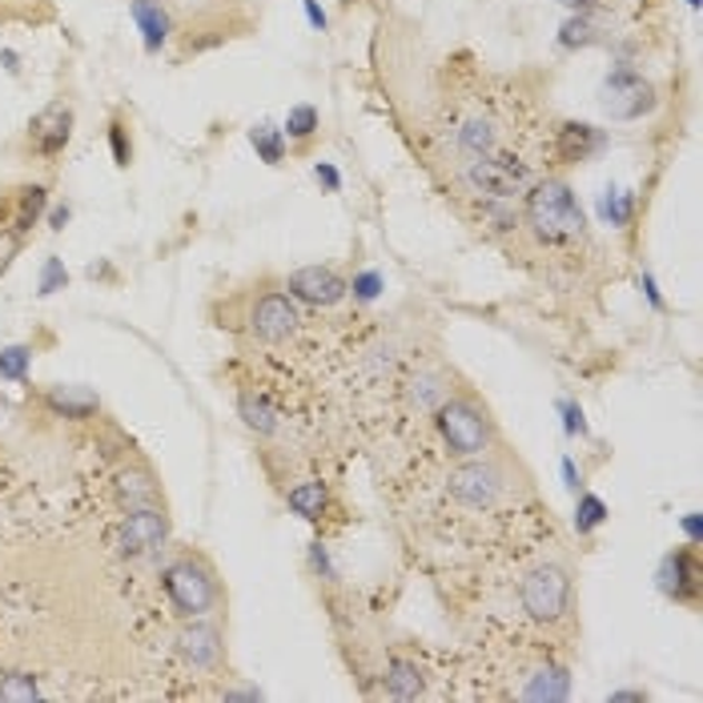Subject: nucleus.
<instances>
[{"label": "nucleus", "mask_w": 703, "mask_h": 703, "mask_svg": "<svg viewBox=\"0 0 703 703\" xmlns=\"http://www.w3.org/2000/svg\"><path fill=\"white\" fill-rule=\"evenodd\" d=\"M37 350L29 342H12V347H0V379L4 382H24L29 379V366Z\"/></svg>", "instance_id": "nucleus-29"}, {"label": "nucleus", "mask_w": 703, "mask_h": 703, "mask_svg": "<svg viewBox=\"0 0 703 703\" xmlns=\"http://www.w3.org/2000/svg\"><path fill=\"white\" fill-rule=\"evenodd\" d=\"M599 106H603L607 117H615V121H640L643 113L655 109V89H651V81H643V73H635L627 61H620L607 73V81H603Z\"/></svg>", "instance_id": "nucleus-7"}, {"label": "nucleus", "mask_w": 703, "mask_h": 703, "mask_svg": "<svg viewBox=\"0 0 703 703\" xmlns=\"http://www.w3.org/2000/svg\"><path fill=\"white\" fill-rule=\"evenodd\" d=\"M129 17H133L137 32H141V44L145 53H161L173 32V17L161 0H129Z\"/></svg>", "instance_id": "nucleus-15"}, {"label": "nucleus", "mask_w": 703, "mask_h": 703, "mask_svg": "<svg viewBox=\"0 0 703 703\" xmlns=\"http://www.w3.org/2000/svg\"><path fill=\"white\" fill-rule=\"evenodd\" d=\"M310 571H314L318 579H325V583H338V568H334V559H330V546L318 539V543H310Z\"/></svg>", "instance_id": "nucleus-35"}, {"label": "nucleus", "mask_w": 703, "mask_h": 703, "mask_svg": "<svg viewBox=\"0 0 703 703\" xmlns=\"http://www.w3.org/2000/svg\"><path fill=\"white\" fill-rule=\"evenodd\" d=\"M0 64H4V73H12V77L21 73V57L12 53V49H0Z\"/></svg>", "instance_id": "nucleus-46"}, {"label": "nucleus", "mask_w": 703, "mask_h": 703, "mask_svg": "<svg viewBox=\"0 0 703 703\" xmlns=\"http://www.w3.org/2000/svg\"><path fill=\"white\" fill-rule=\"evenodd\" d=\"M169 543V514L165 506H137V511H125V519L113 526V551L125 559H141L153 555Z\"/></svg>", "instance_id": "nucleus-8"}, {"label": "nucleus", "mask_w": 703, "mask_h": 703, "mask_svg": "<svg viewBox=\"0 0 703 703\" xmlns=\"http://www.w3.org/2000/svg\"><path fill=\"white\" fill-rule=\"evenodd\" d=\"M607 700L611 703H643V700H647V692H640V687H627V692H611Z\"/></svg>", "instance_id": "nucleus-43"}, {"label": "nucleus", "mask_w": 703, "mask_h": 703, "mask_svg": "<svg viewBox=\"0 0 703 703\" xmlns=\"http://www.w3.org/2000/svg\"><path fill=\"white\" fill-rule=\"evenodd\" d=\"M302 9H305V21L314 24V29H322L325 32V12H322V4H318V0H302Z\"/></svg>", "instance_id": "nucleus-42"}, {"label": "nucleus", "mask_w": 703, "mask_h": 703, "mask_svg": "<svg viewBox=\"0 0 703 703\" xmlns=\"http://www.w3.org/2000/svg\"><path fill=\"white\" fill-rule=\"evenodd\" d=\"M531 238L546 250H575L587 238V213L563 178H535L523 193L519 213Z\"/></svg>", "instance_id": "nucleus-1"}, {"label": "nucleus", "mask_w": 703, "mask_h": 703, "mask_svg": "<svg viewBox=\"0 0 703 703\" xmlns=\"http://www.w3.org/2000/svg\"><path fill=\"white\" fill-rule=\"evenodd\" d=\"M434 431H439L442 446L451 459H479V454H491L499 446V431H494L491 410L474 394H446V399L434 406Z\"/></svg>", "instance_id": "nucleus-2"}, {"label": "nucleus", "mask_w": 703, "mask_h": 703, "mask_svg": "<svg viewBox=\"0 0 703 703\" xmlns=\"http://www.w3.org/2000/svg\"><path fill=\"white\" fill-rule=\"evenodd\" d=\"M41 683L24 672H9L0 675V700H41Z\"/></svg>", "instance_id": "nucleus-31"}, {"label": "nucleus", "mask_w": 703, "mask_h": 703, "mask_svg": "<svg viewBox=\"0 0 703 703\" xmlns=\"http://www.w3.org/2000/svg\"><path fill=\"white\" fill-rule=\"evenodd\" d=\"M69 218H73V210H69V205H53V210H44L49 230H64V225H69Z\"/></svg>", "instance_id": "nucleus-41"}, {"label": "nucleus", "mask_w": 703, "mask_h": 703, "mask_svg": "<svg viewBox=\"0 0 703 703\" xmlns=\"http://www.w3.org/2000/svg\"><path fill=\"white\" fill-rule=\"evenodd\" d=\"M559 471H563V483H568L571 494L583 491V471L575 466V459H563V462H559Z\"/></svg>", "instance_id": "nucleus-40"}, {"label": "nucleus", "mask_w": 703, "mask_h": 703, "mask_svg": "<svg viewBox=\"0 0 703 703\" xmlns=\"http://www.w3.org/2000/svg\"><path fill=\"white\" fill-rule=\"evenodd\" d=\"M53 17V0H0V24H44Z\"/></svg>", "instance_id": "nucleus-25"}, {"label": "nucleus", "mask_w": 703, "mask_h": 703, "mask_svg": "<svg viewBox=\"0 0 703 703\" xmlns=\"http://www.w3.org/2000/svg\"><path fill=\"white\" fill-rule=\"evenodd\" d=\"M44 210H49V185H21L17 198H12V213L4 221V230H17V233H29L32 225H41Z\"/></svg>", "instance_id": "nucleus-21"}, {"label": "nucleus", "mask_w": 703, "mask_h": 703, "mask_svg": "<svg viewBox=\"0 0 703 703\" xmlns=\"http://www.w3.org/2000/svg\"><path fill=\"white\" fill-rule=\"evenodd\" d=\"M285 506H290V514L305 519V523L322 526L325 519L334 514V494H330L325 479H298V483L285 491Z\"/></svg>", "instance_id": "nucleus-14"}, {"label": "nucleus", "mask_w": 703, "mask_h": 703, "mask_svg": "<svg viewBox=\"0 0 703 703\" xmlns=\"http://www.w3.org/2000/svg\"><path fill=\"white\" fill-rule=\"evenodd\" d=\"M282 290L298 305H310V310H334V305L347 302V278L334 265H302L285 278Z\"/></svg>", "instance_id": "nucleus-11"}, {"label": "nucleus", "mask_w": 703, "mask_h": 703, "mask_svg": "<svg viewBox=\"0 0 703 703\" xmlns=\"http://www.w3.org/2000/svg\"><path fill=\"white\" fill-rule=\"evenodd\" d=\"M683 535H687V543L692 546H700L703 543V514L700 511H692V514H683Z\"/></svg>", "instance_id": "nucleus-38"}, {"label": "nucleus", "mask_w": 703, "mask_h": 703, "mask_svg": "<svg viewBox=\"0 0 703 703\" xmlns=\"http://www.w3.org/2000/svg\"><path fill=\"white\" fill-rule=\"evenodd\" d=\"M117 503L125 506V511H137V506H158L161 503V486L158 479H153V471L149 466H121L117 471Z\"/></svg>", "instance_id": "nucleus-18"}, {"label": "nucleus", "mask_w": 703, "mask_h": 703, "mask_svg": "<svg viewBox=\"0 0 703 703\" xmlns=\"http://www.w3.org/2000/svg\"><path fill=\"white\" fill-rule=\"evenodd\" d=\"M250 145L258 153V161H265V165H282L285 161V133L278 125H270V121L250 129Z\"/></svg>", "instance_id": "nucleus-26"}, {"label": "nucleus", "mask_w": 703, "mask_h": 703, "mask_svg": "<svg viewBox=\"0 0 703 703\" xmlns=\"http://www.w3.org/2000/svg\"><path fill=\"white\" fill-rule=\"evenodd\" d=\"M607 519H611V511H607V503H603L599 494L579 491V503H575V531H579V535H595V531L607 523Z\"/></svg>", "instance_id": "nucleus-28"}, {"label": "nucleus", "mask_w": 703, "mask_h": 703, "mask_svg": "<svg viewBox=\"0 0 703 703\" xmlns=\"http://www.w3.org/2000/svg\"><path fill=\"white\" fill-rule=\"evenodd\" d=\"M109 149H113V161L121 169L133 161V141H129V129L125 121H109Z\"/></svg>", "instance_id": "nucleus-34"}, {"label": "nucleus", "mask_w": 703, "mask_h": 703, "mask_svg": "<svg viewBox=\"0 0 703 703\" xmlns=\"http://www.w3.org/2000/svg\"><path fill=\"white\" fill-rule=\"evenodd\" d=\"M607 141L611 137L603 133V129L587 125V121H559L555 133H551V158H555L559 165H583V161H591L595 153H603Z\"/></svg>", "instance_id": "nucleus-12"}, {"label": "nucleus", "mask_w": 703, "mask_h": 703, "mask_svg": "<svg viewBox=\"0 0 703 703\" xmlns=\"http://www.w3.org/2000/svg\"><path fill=\"white\" fill-rule=\"evenodd\" d=\"M640 290L647 294V302H651V310H667V302H663V294H660V285H655V278L651 273H640Z\"/></svg>", "instance_id": "nucleus-39"}, {"label": "nucleus", "mask_w": 703, "mask_h": 703, "mask_svg": "<svg viewBox=\"0 0 703 703\" xmlns=\"http://www.w3.org/2000/svg\"><path fill=\"white\" fill-rule=\"evenodd\" d=\"M655 583H660V591L672 599V603L695 611V607H700V595H703L700 551H695L692 543L667 551V555H663V563H660V571H655Z\"/></svg>", "instance_id": "nucleus-9"}, {"label": "nucleus", "mask_w": 703, "mask_h": 703, "mask_svg": "<svg viewBox=\"0 0 703 703\" xmlns=\"http://www.w3.org/2000/svg\"><path fill=\"white\" fill-rule=\"evenodd\" d=\"M382 687L394 700H419V695H426V672L410 655H390L386 672H382Z\"/></svg>", "instance_id": "nucleus-19"}, {"label": "nucleus", "mask_w": 703, "mask_h": 703, "mask_svg": "<svg viewBox=\"0 0 703 703\" xmlns=\"http://www.w3.org/2000/svg\"><path fill=\"white\" fill-rule=\"evenodd\" d=\"M44 410L53 419H73V422H89L101 414V399L93 390L84 386H49L44 390Z\"/></svg>", "instance_id": "nucleus-17"}, {"label": "nucleus", "mask_w": 703, "mask_h": 703, "mask_svg": "<svg viewBox=\"0 0 703 703\" xmlns=\"http://www.w3.org/2000/svg\"><path fill=\"white\" fill-rule=\"evenodd\" d=\"M314 181L325 193L342 190V173H338V165H330V161H314Z\"/></svg>", "instance_id": "nucleus-37"}, {"label": "nucleus", "mask_w": 703, "mask_h": 703, "mask_svg": "<svg viewBox=\"0 0 703 703\" xmlns=\"http://www.w3.org/2000/svg\"><path fill=\"white\" fill-rule=\"evenodd\" d=\"M21 250H24V233L4 230V225H0V278L12 270V262L21 258Z\"/></svg>", "instance_id": "nucleus-36"}, {"label": "nucleus", "mask_w": 703, "mask_h": 703, "mask_svg": "<svg viewBox=\"0 0 703 703\" xmlns=\"http://www.w3.org/2000/svg\"><path fill=\"white\" fill-rule=\"evenodd\" d=\"M302 305L294 298L285 294V290H265L250 302L245 310V330H250L253 342H262V347H285L290 338L302 334Z\"/></svg>", "instance_id": "nucleus-5"}, {"label": "nucleus", "mask_w": 703, "mask_h": 703, "mask_svg": "<svg viewBox=\"0 0 703 703\" xmlns=\"http://www.w3.org/2000/svg\"><path fill=\"white\" fill-rule=\"evenodd\" d=\"M318 129H322V113H318L314 106H294L290 113H285V141H298V145H305V141H314Z\"/></svg>", "instance_id": "nucleus-27"}, {"label": "nucleus", "mask_w": 703, "mask_h": 703, "mask_svg": "<svg viewBox=\"0 0 703 703\" xmlns=\"http://www.w3.org/2000/svg\"><path fill=\"white\" fill-rule=\"evenodd\" d=\"M258 695H262L258 687H233V692L230 687H221V700H258Z\"/></svg>", "instance_id": "nucleus-44"}, {"label": "nucleus", "mask_w": 703, "mask_h": 703, "mask_svg": "<svg viewBox=\"0 0 703 703\" xmlns=\"http://www.w3.org/2000/svg\"><path fill=\"white\" fill-rule=\"evenodd\" d=\"M519 603H523L526 620L539 627H559L571 620V603H575V587H571V571L559 563H539L519 583Z\"/></svg>", "instance_id": "nucleus-4"}, {"label": "nucleus", "mask_w": 703, "mask_h": 703, "mask_svg": "<svg viewBox=\"0 0 703 703\" xmlns=\"http://www.w3.org/2000/svg\"><path fill=\"white\" fill-rule=\"evenodd\" d=\"M69 137H73V109L64 106V101L44 106L41 113L29 121V145L41 161L61 158L64 145H69Z\"/></svg>", "instance_id": "nucleus-13"}, {"label": "nucleus", "mask_w": 703, "mask_h": 703, "mask_svg": "<svg viewBox=\"0 0 703 703\" xmlns=\"http://www.w3.org/2000/svg\"><path fill=\"white\" fill-rule=\"evenodd\" d=\"M563 9H571V12H599V4L603 0H559Z\"/></svg>", "instance_id": "nucleus-45"}, {"label": "nucleus", "mask_w": 703, "mask_h": 703, "mask_svg": "<svg viewBox=\"0 0 703 703\" xmlns=\"http://www.w3.org/2000/svg\"><path fill=\"white\" fill-rule=\"evenodd\" d=\"M178 655L185 660V667H193L201 675H221V667L230 663L225 635H221L218 623H210V615L185 620V627L178 631Z\"/></svg>", "instance_id": "nucleus-10"}, {"label": "nucleus", "mask_w": 703, "mask_h": 703, "mask_svg": "<svg viewBox=\"0 0 703 703\" xmlns=\"http://www.w3.org/2000/svg\"><path fill=\"white\" fill-rule=\"evenodd\" d=\"M238 414L253 434H278L282 431V410L273 406L270 394H262L258 386L238 390Z\"/></svg>", "instance_id": "nucleus-20"}, {"label": "nucleus", "mask_w": 703, "mask_h": 703, "mask_svg": "<svg viewBox=\"0 0 703 703\" xmlns=\"http://www.w3.org/2000/svg\"><path fill=\"white\" fill-rule=\"evenodd\" d=\"M386 290V278L379 270H358L347 282V298H354L358 305H374Z\"/></svg>", "instance_id": "nucleus-30"}, {"label": "nucleus", "mask_w": 703, "mask_h": 703, "mask_svg": "<svg viewBox=\"0 0 703 703\" xmlns=\"http://www.w3.org/2000/svg\"><path fill=\"white\" fill-rule=\"evenodd\" d=\"M635 205H640V198L631 190H607L599 198V218L607 221L611 230H627L631 218H635Z\"/></svg>", "instance_id": "nucleus-24"}, {"label": "nucleus", "mask_w": 703, "mask_h": 703, "mask_svg": "<svg viewBox=\"0 0 703 703\" xmlns=\"http://www.w3.org/2000/svg\"><path fill=\"white\" fill-rule=\"evenodd\" d=\"M571 695V675L568 667L555 663H539L535 672L526 675V687H519V700H568Z\"/></svg>", "instance_id": "nucleus-22"}, {"label": "nucleus", "mask_w": 703, "mask_h": 703, "mask_svg": "<svg viewBox=\"0 0 703 703\" xmlns=\"http://www.w3.org/2000/svg\"><path fill=\"white\" fill-rule=\"evenodd\" d=\"M687 4H692V9H700V0H687Z\"/></svg>", "instance_id": "nucleus-47"}, {"label": "nucleus", "mask_w": 703, "mask_h": 703, "mask_svg": "<svg viewBox=\"0 0 703 703\" xmlns=\"http://www.w3.org/2000/svg\"><path fill=\"white\" fill-rule=\"evenodd\" d=\"M451 379H446V370L439 366H419L414 374L406 379V386H402V394H406L410 410H419V414H434V406H439L446 394H451Z\"/></svg>", "instance_id": "nucleus-16"}, {"label": "nucleus", "mask_w": 703, "mask_h": 703, "mask_svg": "<svg viewBox=\"0 0 703 703\" xmlns=\"http://www.w3.org/2000/svg\"><path fill=\"white\" fill-rule=\"evenodd\" d=\"M591 44H599L595 12H571L568 21H563V29H559V49L575 53V49H591Z\"/></svg>", "instance_id": "nucleus-23"}, {"label": "nucleus", "mask_w": 703, "mask_h": 703, "mask_svg": "<svg viewBox=\"0 0 703 703\" xmlns=\"http://www.w3.org/2000/svg\"><path fill=\"white\" fill-rule=\"evenodd\" d=\"M559 414H563V431H568L571 439H587V434H591L587 414H583V406H579L575 399H563V402H559Z\"/></svg>", "instance_id": "nucleus-33"}, {"label": "nucleus", "mask_w": 703, "mask_h": 703, "mask_svg": "<svg viewBox=\"0 0 703 703\" xmlns=\"http://www.w3.org/2000/svg\"><path fill=\"white\" fill-rule=\"evenodd\" d=\"M161 591H165L169 607L178 611L181 620H201L213 615L221 607V579L213 571V563L198 551H181L161 568Z\"/></svg>", "instance_id": "nucleus-3"}, {"label": "nucleus", "mask_w": 703, "mask_h": 703, "mask_svg": "<svg viewBox=\"0 0 703 703\" xmlns=\"http://www.w3.org/2000/svg\"><path fill=\"white\" fill-rule=\"evenodd\" d=\"M64 285H69V270H64V262H61V258H44L41 282H37V294L53 298V294H61Z\"/></svg>", "instance_id": "nucleus-32"}, {"label": "nucleus", "mask_w": 703, "mask_h": 703, "mask_svg": "<svg viewBox=\"0 0 703 703\" xmlns=\"http://www.w3.org/2000/svg\"><path fill=\"white\" fill-rule=\"evenodd\" d=\"M503 486H506L503 471H499L486 454H479V459H459V466H454L451 479H446L451 499L459 506H466V511H491V506L499 503Z\"/></svg>", "instance_id": "nucleus-6"}]
</instances>
